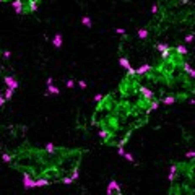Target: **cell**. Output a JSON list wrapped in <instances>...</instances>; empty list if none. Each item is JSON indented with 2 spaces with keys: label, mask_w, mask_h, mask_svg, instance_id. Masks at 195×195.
<instances>
[{
  "label": "cell",
  "mask_w": 195,
  "mask_h": 195,
  "mask_svg": "<svg viewBox=\"0 0 195 195\" xmlns=\"http://www.w3.org/2000/svg\"><path fill=\"white\" fill-rule=\"evenodd\" d=\"M10 4H11V8H13L15 13L23 16L24 15V2L23 0H11Z\"/></svg>",
  "instance_id": "6"
},
{
  "label": "cell",
  "mask_w": 195,
  "mask_h": 195,
  "mask_svg": "<svg viewBox=\"0 0 195 195\" xmlns=\"http://www.w3.org/2000/svg\"><path fill=\"white\" fill-rule=\"evenodd\" d=\"M73 86H75V81H73V80L67 81V88H73Z\"/></svg>",
  "instance_id": "11"
},
{
  "label": "cell",
  "mask_w": 195,
  "mask_h": 195,
  "mask_svg": "<svg viewBox=\"0 0 195 195\" xmlns=\"http://www.w3.org/2000/svg\"><path fill=\"white\" fill-rule=\"evenodd\" d=\"M159 56L140 75L146 88H150L161 104H177L190 101L195 94V70L189 60V49L185 44H167L156 41Z\"/></svg>",
  "instance_id": "3"
},
{
  "label": "cell",
  "mask_w": 195,
  "mask_h": 195,
  "mask_svg": "<svg viewBox=\"0 0 195 195\" xmlns=\"http://www.w3.org/2000/svg\"><path fill=\"white\" fill-rule=\"evenodd\" d=\"M115 33H117V34L119 36H124V34H125V29H124V28H115Z\"/></svg>",
  "instance_id": "10"
},
{
  "label": "cell",
  "mask_w": 195,
  "mask_h": 195,
  "mask_svg": "<svg viewBox=\"0 0 195 195\" xmlns=\"http://www.w3.org/2000/svg\"><path fill=\"white\" fill-rule=\"evenodd\" d=\"M78 85H80V88H86V83H85V81H78Z\"/></svg>",
  "instance_id": "12"
},
{
  "label": "cell",
  "mask_w": 195,
  "mask_h": 195,
  "mask_svg": "<svg viewBox=\"0 0 195 195\" xmlns=\"http://www.w3.org/2000/svg\"><path fill=\"white\" fill-rule=\"evenodd\" d=\"M62 44H63V36L60 34V33H57V34L52 38V46L56 49H60V47H62Z\"/></svg>",
  "instance_id": "7"
},
{
  "label": "cell",
  "mask_w": 195,
  "mask_h": 195,
  "mask_svg": "<svg viewBox=\"0 0 195 195\" xmlns=\"http://www.w3.org/2000/svg\"><path fill=\"white\" fill-rule=\"evenodd\" d=\"M106 195H127L125 192L120 189V185L117 184L115 181H112L111 184L107 185V192H106Z\"/></svg>",
  "instance_id": "5"
},
{
  "label": "cell",
  "mask_w": 195,
  "mask_h": 195,
  "mask_svg": "<svg viewBox=\"0 0 195 195\" xmlns=\"http://www.w3.org/2000/svg\"><path fill=\"white\" fill-rule=\"evenodd\" d=\"M81 24L86 26V28H93V21H91L90 16H83V18H81Z\"/></svg>",
  "instance_id": "8"
},
{
  "label": "cell",
  "mask_w": 195,
  "mask_h": 195,
  "mask_svg": "<svg viewBox=\"0 0 195 195\" xmlns=\"http://www.w3.org/2000/svg\"><path fill=\"white\" fill-rule=\"evenodd\" d=\"M166 195H195V158L176 161L169 169Z\"/></svg>",
  "instance_id": "4"
},
{
  "label": "cell",
  "mask_w": 195,
  "mask_h": 195,
  "mask_svg": "<svg viewBox=\"0 0 195 195\" xmlns=\"http://www.w3.org/2000/svg\"><path fill=\"white\" fill-rule=\"evenodd\" d=\"M2 4H4V0H0V5H2Z\"/></svg>",
  "instance_id": "13"
},
{
  "label": "cell",
  "mask_w": 195,
  "mask_h": 195,
  "mask_svg": "<svg viewBox=\"0 0 195 195\" xmlns=\"http://www.w3.org/2000/svg\"><path fill=\"white\" fill-rule=\"evenodd\" d=\"M158 10H159V7H158V2H156V4H154L153 7H151V11H150V13H151V16H154V15L158 13Z\"/></svg>",
  "instance_id": "9"
},
{
  "label": "cell",
  "mask_w": 195,
  "mask_h": 195,
  "mask_svg": "<svg viewBox=\"0 0 195 195\" xmlns=\"http://www.w3.org/2000/svg\"><path fill=\"white\" fill-rule=\"evenodd\" d=\"M85 154L86 150L81 146L52 143L39 146L24 138L2 151V159L21 174L24 187L39 189L75 182L80 177Z\"/></svg>",
  "instance_id": "2"
},
{
  "label": "cell",
  "mask_w": 195,
  "mask_h": 195,
  "mask_svg": "<svg viewBox=\"0 0 195 195\" xmlns=\"http://www.w3.org/2000/svg\"><path fill=\"white\" fill-rule=\"evenodd\" d=\"M159 106L161 102L143 85L142 77L125 72L115 90L99 94L91 124L102 145L122 153L133 133L150 122L151 112L158 111Z\"/></svg>",
  "instance_id": "1"
}]
</instances>
